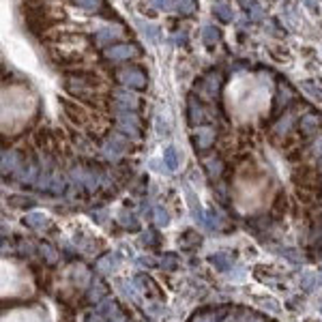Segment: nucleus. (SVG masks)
<instances>
[{
  "label": "nucleus",
  "instance_id": "nucleus-33",
  "mask_svg": "<svg viewBox=\"0 0 322 322\" xmlns=\"http://www.w3.org/2000/svg\"><path fill=\"white\" fill-rule=\"evenodd\" d=\"M153 236H155L153 232H146L140 241H142V245H155V239H153Z\"/></svg>",
  "mask_w": 322,
  "mask_h": 322
},
{
  "label": "nucleus",
  "instance_id": "nucleus-17",
  "mask_svg": "<svg viewBox=\"0 0 322 322\" xmlns=\"http://www.w3.org/2000/svg\"><path fill=\"white\" fill-rule=\"evenodd\" d=\"M116 286H118V290H121V292L122 294H125V297L127 299H136V288H133V286H136V282H127V279H118V282H116Z\"/></svg>",
  "mask_w": 322,
  "mask_h": 322
},
{
  "label": "nucleus",
  "instance_id": "nucleus-1",
  "mask_svg": "<svg viewBox=\"0 0 322 322\" xmlns=\"http://www.w3.org/2000/svg\"><path fill=\"white\" fill-rule=\"evenodd\" d=\"M228 105L230 112L234 110L239 118H251L268 105V88H264L262 82H254V78H251L249 93H245V86L239 78L228 88Z\"/></svg>",
  "mask_w": 322,
  "mask_h": 322
},
{
  "label": "nucleus",
  "instance_id": "nucleus-14",
  "mask_svg": "<svg viewBox=\"0 0 322 322\" xmlns=\"http://www.w3.org/2000/svg\"><path fill=\"white\" fill-rule=\"evenodd\" d=\"M121 80L125 84H131V86H142L144 84V75L136 71V69H129V71H122L121 73Z\"/></svg>",
  "mask_w": 322,
  "mask_h": 322
},
{
  "label": "nucleus",
  "instance_id": "nucleus-34",
  "mask_svg": "<svg viewBox=\"0 0 322 322\" xmlns=\"http://www.w3.org/2000/svg\"><path fill=\"white\" fill-rule=\"evenodd\" d=\"M20 249L24 251V254H32V245L26 243V241H21V243H20Z\"/></svg>",
  "mask_w": 322,
  "mask_h": 322
},
{
  "label": "nucleus",
  "instance_id": "nucleus-6",
  "mask_svg": "<svg viewBox=\"0 0 322 322\" xmlns=\"http://www.w3.org/2000/svg\"><path fill=\"white\" fill-rule=\"evenodd\" d=\"M97 314H99L101 318H107V320H110V318H114L116 314H121V311H118V305H116L114 299H107V297H105V299L99 303V307H97Z\"/></svg>",
  "mask_w": 322,
  "mask_h": 322
},
{
  "label": "nucleus",
  "instance_id": "nucleus-15",
  "mask_svg": "<svg viewBox=\"0 0 322 322\" xmlns=\"http://www.w3.org/2000/svg\"><path fill=\"white\" fill-rule=\"evenodd\" d=\"M118 221H121V225H122V228H127V230H138L140 228V221L136 219V215L127 213V211H121V215H118Z\"/></svg>",
  "mask_w": 322,
  "mask_h": 322
},
{
  "label": "nucleus",
  "instance_id": "nucleus-4",
  "mask_svg": "<svg viewBox=\"0 0 322 322\" xmlns=\"http://www.w3.org/2000/svg\"><path fill=\"white\" fill-rule=\"evenodd\" d=\"M118 262H121L118 254H107V256H103V258H99V260H97V271H99L101 275H110V273L118 266Z\"/></svg>",
  "mask_w": 322,
  "mask_h": 322
},
{
  "label": "nucleus",
  "instance_id": "nucleus-21",
  "mask_svg": "<svg viewBox=\"0 0 322 322\" xmlns=\"http://www.w3.org/2000/svg\"><path fill=\"white\" fill-rule=\"evenodd\" d=\"M73 282L78 283V286H86V282H88V271H86V266H75L73 268Z\"/></svg>",
  "mask_w": 322,
  "mask_h": 322
},
{
  "label": "nucleus",
  "instance_id": "nucleus-23",
  "mask_svg": "<svg viewBox=\"0 0 322 322\" xmlns=\"http://www.w3.org/2000/svg\"><path fill=\"white\" fill-rule=\"evenodd\" d=\"M161 266H163V271H176V266H179V258L174 254H163L161 258Z\"/></svg>",
  "mask_w": 322,
  "mask_h": 322
},
{
  "label": "nucleus",
  "instance_id": "nucleus-2",
  "mask_svg": "<svg viewBox=\"0 0 322 322\" xmlns=\"http://www.w3.org/2000/svg\"><path fill=\"white\" fill-rule=\"evenodd\" d=\"M35 110V97L21 86H11L4 88V101H2V116H4V129L20 127Z\"/></svg>",
  "mask_w": 322,
  "mask_h": 322
},
{
  "label": "nucleus",
  "instance_id": "nucleus-26",
  "mask_svg": "<svg viewBox=\"0 0 322 322\" xmlns=\"http://www.w3.org/2000/svg\"><path fill=\"white\" fill-rule=\"evenodd\" d=\"M50 191H52V193H62V191H64V181H62V176L54 174L52 185H50Z\"/></svg>",
  "mask_w": 322,
  "mask_h": 322
},
{
  "label": "nucleus",
  "instance_id": "nucleus-18",
  "mask_svg": "<svg viewBox=\"0 0 322 322\" xmlns=\"http://www.w3.org/2000/svg\"><path fill=\"white\" fill-rule=\"evenodd\" d=\"M153 219H155V223H157L159 228H165V225L170 223V215L165 213L161 206H155L153 208Z\"/></svg>",
  "mask_w": 322,
  "mask_h": 322
},
{
  "label": "nucleus",
  "instance_id": "nucleus-41",
  "mask_svg": "<svg viewBox=\"0 0 322 322\" xmlns=\"http://www.w3.org/2000/svg\"><path fill=\"white\" fill-rule=\"evenodd\" d=\"M320 282H322V271H320Z\"/></svg>",
  "mask_w": 322,
  "mask_h": 322
},
{
  "label": "nucleus",
  "instance_id": "nucleus-27",
  "mask_svg": "<svg viewBox=\"0 0 322 322\" xmlns=\"http://www.w3.org/2000/svg\"><path fill=\"white\" fill-rule=\"evenodd\" d=\"M80 320H82V322H101V316L95 314L93 309H86V311L80 314Z\"/></svg>",
  "mask_w": 322,
  "mask_h": 322
},
{
  "label": "nucleus",
  "instance_id": "nucleus-38",
  "mask_svg": "<svg viewBox=\"0 0 322 322\" xmlns=\"http://www.w3.org/2000/svg\"><path fill=\"white\" fill-rule=\"evenodd\" d=\"M314 148H316V153H318V155L322 153V138H320V140H318V142H316V144H314Z\"/></svg>",
  "mask_w": 322,
  "mask_h": 322
},
{
  "label": "nucleus",
  "instance_id": "nucleus-37",
  "mask_svg": "<svg viewBox=\"0 0 322 322\" xmlns=\"http://www.w3.org/2000/svg\"><path fill=\"white\" fill-rule=\"evenodd\" d=\"M107 322H127V318H125V316H122V314H116L114 318H110Z\"/></svg>",
  "mask_w": 322,
  "mask_h": 322
},
{
  "label": "nucleus",
  "instance_id": "nucleus-22",
  "mask_svg": "<svg viewBox=\"0 0 322 322\" xmlns=\"http://www.w3.org/2000/svg\"><path fill=\"white\" fill-rule=\"evenodd\" d=\"M41 256L45 258V260L50 262V264H54V262H58V251L54 249L52 245H47V243H43V245H41Z\"/></svg>",
  "mask_w": 322,
  "mask_h": 322
},
{
  "label": "nucleus",
  "instance_id": "nucleus-29",
  "mask_svg": "<svg viewBox=\"0 0 322 322\" xmlns=\"http://www.w3.org/2000/svg\"><path fill=\"white\" fill-rule=\"evenodd\" d=\"M318 118H316V116H307V118H305V121H303V125H301V127H303V131H314V129L316 127H318Z\"/></svg>",
  "mask_w": 322,
  "mask_h": 322
},
{
  "label": "nucleus",
  "instance_id": "nucleus-10",
  "mask_svg": "<svg viewBox=\"0 0 322 322\" xmlns=\"http://www.w3.org/2000/svg\"><path fill=\"white\" fill-rule=\"evenodd\" d=\"M105 292H107V288H105L103 283L99 282V279H95V282L90 283V290H88V299L93 301V303H101V301L105 299Z\"/></svg>",
  "mask_w": 322,
  "mask_h": 322
},
{
  "label": "nucleus",
  "instance_id": "nucleus-36",
  "mask_svg": "<svg viewBox=\"0 0 322 322\" xmlns=\"http://www.w3.org/2000/svg\"><path fill=\"white\" fill-rule=\"evenodd\" d=\"M140 264H144V266H153V264H155V260H153V258H140Z\"/></svg>",
  "mask_w": 322,
  "mask_h": 322
},
{
  "label": "nucleus",
  "instance_id": "nucleus-9",
  "mask_svg": "<svg viewBox=\"0 0 322 322\" xmlns=\"http://www.w3.org/2000/svg\"><path fill=\"white\" fill-rule=\"evenodd\" d=\"M118 125L125 129L127 133H131V136H136V133H138V121H136V116L129 114V112L118 116Z\"/></svg>",
  "mask_w": 322,
  "mask_h": 322
},
{
  "label": "nucleus",
  "instance_id": "nucleus-39",
  "mask_svg": "<svg viewBox=\"0 0 322 322\" xmlns=\"http://www.w3.org/2000/svg\"><path fill=\"white\" fill-rule=\"evenodd\" d=\"M251 322H264V318H260V316H251Z\"/></svg>",
  "mask_w": 322,
  "mask_h": 322
},
{
  "label": "nucleus",
  "instance_id": "nucleus-19",
  "mask_svg": "<svg viewBox=\"0 0 322 322\" xmlns=\"http://www.w3.org/2000/svg\"><path fill=\"white\" fill-rule=\"evenodd\" d=\"M179 245H181V247H193V245H200V236H198L196 232H191V230H187V232L179 239Z\"/></svg>",
  "mask_w": 322,
  "mask_h": 322
},
{
  "label": "nucleus",
  "instance_id": "nucleus-35",
  "mask_svg": "<svg viewBox=\"0 0 322 322\" xmlns=\"http://www.w3.org/2000/svg\"><path fill=\"white\" fill-rule=\"evenodd\" d=\"M264 307H268V309L273 311V314H277V311H279V307H277V303H275V301H266V303H264Z\"/></svg>",
  "mask_w": 322,
  "mask_h": 322
},
{
  "label": "nucleus",
  "instance_id": "nucleus-11",
  "mask_svg": "<svg viewBox=\"0 0 322 322\" xmlns=\"http://www.w3.org/2000/svg\"><path fill=\"white\" fill-rule=\"evenodd\" d=\"M208 262H211L217 271H228V268L232 266V258H230L228 254H213L211 258H208Z\"/></svg>",
  "mask_w": 322,
  "mask_h": 322
},
{
  "label": "nucleus",
  "instance_id": "nucleus-5",
  "mask_svg": "<svg viewBox=\"0 0 322 322\" xmlns=\"http://www.w3.org/2000/svg\"><path fill=\"white\" fill-rule=\"evenodd\" d=\"M24 223L28 225V228H32V230H43L47 223H50V217H47L45 213H28L24 217Z\"/></svg>",
  "mask_w": 322,
  "mask_h": 322
},
{
  "label": "nucleus",
  "instance_id": "nucleus-40",
  "mask_svg": "<svg viewBox=\"0 0 322 322\" xmlns=\"http://www.w3.org/2000/svg\"><path fill=\"white\" fill-rule=\"evenodd\" d=\"M318 168H320V172H322V157H320V161H318Z\"/></svg>",
  "mask_w": 322,
  "mask_h": 322
},
{
  "label": "nucleus",
  "instance_id": "nucleus-12",
  "mask_svg": "<svg viewBox=\"0 0 322 322\" xmlns=\"http://www.w3.org/2000/svg\"><path fill=\"white\" fill-rule=\"evenodd\" d=\"M204 225L211 228V230H221L225 225V221H223V217L217 211H208L206 215H204Z\"/></svg>",
  "mask_w": 322,
  "mask_h": 322
},
{
  "label": "nucleus",
  "instance_id": "nucleus-32",
  "mask_svg": "<svg viewBox=\"0 0 322 322\" xmlns=\"http://www.w3.org/2000/svg\"><path fill=\"white\" fill-rule=\"evenodd\" d=\"M234 271H236V273H230V279H234V282H239V279H243V277H245V268L241 266V264L236 266Z\"/></svg>",
  "mask_w": 322,
  "mask_h": 322
},
{
  "label": "nucleus",
  "instance_id": "nucleus-8",
  "mask_svg": "<svg viewBox=\"0 0 322 322\" xmlns=\"http://www.w3.org/2000/svg\"><path fill=\"white\" fill-rule=\"evenodd\" d=\"M213 140H215V131L211 127H202V129H198V136H196V142H198V146L200 148H208L213 144Z\"/></svg>",
  "mask_w": 322,
  "mask_h": 322
},
{
  "label": "nucleus",
  "instance_id": "nucleus-30",
  "mask_svg": "<svg viewBox=\"0 0 322 322\" xmlns=\"http://www.w3.org/2000/svg\"><path fill=\"white\" fill-rule=\"evenodd\" d=\"M189 112H191V122H198L202 118V110L200 107H196V101H191L189 103Z\"/></svg>",
  "mask_w": 322,
  "mask_h": 322
},
{
  "label": "nucleus",
  "instance_id": "nucleus-25",
  "mask_svg": "<svg viewBox=\"0 0 322 322\" xmlns=\"http://www.w3.org/2000/svg\"><path fill=\"white\" fill-rule=\"evenodd\" d=\"M282 256L286 258V260L294 262V264H301V262H303V256H301L297 249H290V247H286V249H282Z\"/></svg>",
  "mask_w": 322,
  "mask_h": 322
},
{
  "label": "nucleus",
  "instance_id": "nucleus-20",
  "mask_svg": "<svg viewBox=\"0 0 322 322\" xmlns=\"http://www.w3.org/2000/svg\"><path fill=\"white\" fill-rule=\"evenodd\" d=\"M15 165H18V155L7 153V150H4V153H2V172L15 170Z\"/></svg>",
  "mask_w": 322,
  "mask_h": 322
},
{
  "label": "nucleus",
  "instance_id": "nucleus-31",
  "mask_svg": "<svg viewBox=\"0 0 322 322\" xmlns=\"http://www.w3.org/2000/svg\"><path fill=\"white\" fill-rule=\"evenodd\" d=\"M90 215H93V219H95L97 223H105V219H107V211H103V208H99V211H93Z\"/></svg>",
  "mask_w": 322,
  "mask_h": 322
},
{
  "label": "nucleus",
  "instance_id": "nucleus-24",
  "mask_svg": "<svg viewBox=\"0 0 322 322\" xmlns=\"http://www.w3.org/2000/svg\"><path fill=\"white\" fill-rule=\"evenodd\" d=\"M206 170H208L211 179H219V174H221V161H217V159L206 161Z\"/></svg>",
  "mask_w": 322,
  "mask_h": 322
},
{
  "label": "nucleus",
  "instance_id": "nucleus-7",
  "mask_svg": "<svg viewBox=\"0 0 322 322\" xmlns=\"http://www.w3.org/2000/svg\"><path fill=\"white\" fill-rule=\"evenodd\" d=\"M4 322H41L35 311H13L11 316H4Z\"/></svg>",
  "mask_w": 322,
  "mask_h": 322
},
{
  "label": "nucleus",
  "instance_id": "nucleus-13",
  "mask_svg": "<svg viewBox=\"0 0 322 322\" xmlns=\"http://www.w3.org/2000/svg\"><path fill=\"white\" fill-rule=\"evenodd\" d=\"M179 163H181V159H179V153H176V148H174V146L165 148V153H163V165H165V168H168L170 172H174L176 168H179Z\"/></svg>",
  "mask_w": 322,
  "mask_h": 322
},
{
  "label": "nucleus",
  "instance_id": "nucleus-16",
  "mask_svg": "<svg viewBox=\"0 0 322 322\" xmlns=\"http://www.w3.org/2000/svg\"><path fill=\"white\" fill-rule=\"evenodd\" d=\"M316 283H318V275H314L311 271H305L303 275H301V288H303L305 292H311V290L316 288Z\"/></svg>",
  "mask_w": 322,
  "mask_h": 322
},
{
  "label": "nucleus",
  "instance_id": "nucleus-28",
  "mask_svg": "<svg viewBox=\"0 0 322 322\" xmlns=\"http://www.w3.org/2000/svg\"><path fill=\"white\" fill-rule=\"evenodd\" d=\"M11 202H13V206H32V204H35L32 198H24V196H13Z\"/></svg>",
  "mask_w": 322,
  "mask_h": 322
},
{
  "label": "nucleus",
  "instance_id": "nucleus-3",
  "mask_svg": "<svg viewBox=\"0 0 322 322\" xmlns=\"http://www.w3.org/2000/svg\"><path fill=\"white\" fill-rule=\"evenodd\" d=\"M125 150H127V140L121 138V136H110L107 138V142L103 144V153L110 159H118Z\"/></svg>",
  "mask_w": 322,
  "mask_h": 322
}]
</instances>
